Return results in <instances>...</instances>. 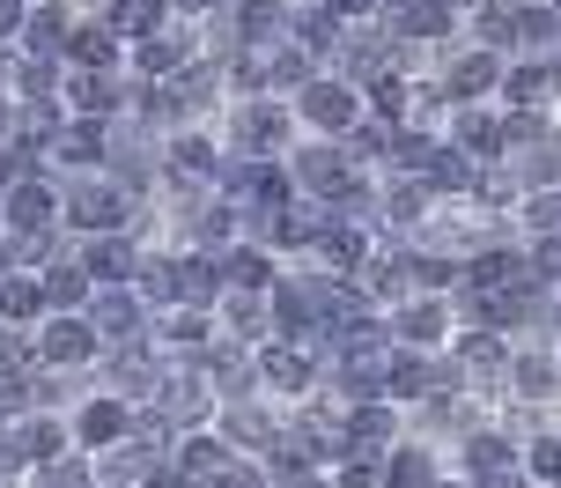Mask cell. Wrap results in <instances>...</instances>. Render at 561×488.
I'll return each mask as SVG.
<instances>
[{"label":"cell","instance_id":"28","mask_svg":"<svg viewBox=\"0 0 561 488\" xmlns=\"http://www.w3.org/2000/svg\"><path fill=\"white\" fill-rule=\"evenodd\" d=\"M280 274V259L274 252H259V245H222V282L229 288H244V296H266Z\"/></svg>","mask_w":561,"mask_h":488},{"label":"cell","instance_id":"42","mask_svg":"<svg viewBox=\"0 0 561 488\" xmlns=\"http://www.w3.org/2000/svg\"><path fill=\"white\" fill-rule=\"evenodd\" d=\"M8 118H15V104H8V89H0V141H8Z\"/></svg>","mask_w":561,"mask_h":488},{"label":"cell","instance_id":"19","mask_svg":"<svg viewBox=\"0 0 561 488\" xmlns=\"http://www.w3.org/2000/svg\"><path fill=\"white\" fill-rule=\"evenodd\" d=\"M75 0H30L23 30H15V53L23 59H67V30H75Z\"/></svg>","mask_w":561,"mask_h":488},{"label":"cell","instance_id":"13","mask_svg":"<svg viewBox=\"0 0 561 488\" xmlns=\"http://www.w3.org/2000/svg\"><path fill=\"white\" fill-rule=\"evenodd\" d=\"M170 97H178V112L193 118V126H215L222 118V104H229V75H222V59H185L178 75H170Z\"/></svg>","mask_w":561,"mask_h":488},{"label":"cell","instance_id":"32","mask_svg":"<svg viewBox=\"0 0 561 488\" xmlns=\"http://www.w3.org/2000/svg\"><path fill=\"white\" fill-rule=\"evenodd\" d=\"M561 45V8L554 0H517V53H554Z\"/></svg>","mask_w":561,"mask_h":488},{"label":"cell","instance_id":"23","mask_svg":"<svg viewBox=\"0 0 561 488\" xmlns=\"http://www.w3.org/2000/svg\"><path fill=\"white\" fill-rule=\"evenodd\" d=\"M222 23H229V37L237 45H280L288 37V0H229L222 8Z\"/></svg>","mask_w":561,"mask_h":488},{"label":"cell","instance_id":"1","mask_svg":"<svg viewBox=\"0 0 561 488\" xmlns=\"http://www.w3.org/2000/svg\"><path fill=\"white\" fill-rule=\"evenodd\" d=\"M140 207H148V201H134V193H126L118 178H104V171L59 178V237H112V230L134 237L140 230Z\"/></svg>","mask_w":561,"mask_h":488},{"label":"cell","instance_id":"16","mask_svg":"<svg viewBox=\"0 0 561 488\" xmlns=\"http://www.w3.org/2000/svg\"><path fill=\"white\" fill-rule=\"evenodd\" d=\"M82 318L96 326V341H104V348H126V341H140V333H148V304H140L126 282H118V288H89Z\"/></svg>","mask_w":561,"mask_h":488},{"label":"cell","instance_id":"7","mask_svg":"<svg viewBox=\"0 0 561 488\" xmlns=\"http://www.w3.org/2000/svg\"><path fill=\"white\" fill-rule=\"evenodd\" d=\"M377 23L392 30L421 67H428V53H444L450 37H458V15H450L444 0H385V15H377Z\"/></svg>","mask_w":561,"mask_h":488},{"label":"cell","instance_id":"20","mask_svg":"<svg viewBox=\"0 0 561 488\" xmlns=\"http://www.w3.org/2000/svg\"><path fill=\"white\" fill-rule=\"evenodd\" d=\"M450 371H458V385H495L510 363V333H488V326H466V333H450Z\"/></svg>","mask_w":561,"mask_h":488},{"label":"cell","instance_id":"4","mask_svg":"<svg viewBox=\"0 0 561 488\" xmlns=\"http://www.w3.org/2000/svg\"><path fill=\"white\" fill-rule=\"evenodd\" d=\"M421 75L436 82L444 104H495V75H503V59L480 53V45H466V37H450L444 53H428Z\"/></svg>","mask_w":561,"mask_h":488},{"label":"cell","instance_id":"15","mask_svg":"<svg viewBox=\"0 0 561 488\" xmlns=\"http://www.w3.org/2000/svg\"><path fill=\"white\" fill-rule=\"evenodd\" d=\"M444 141L458 148V156H473L480 171L488 163H503V112L495 104H450V118H444Z\"/></svg>","mask_w":561,"mask_h":488},{"label":"cell","instance_id":"27","mask_svg":"<svg viewBox=\"0 0 561 488\" xmlns=\"http://www.w3.org/2000/svg\"><path fill=\"white\" fill-rule=\"evenodd\" d=\"M126 59V45H118L112 30L96 23V15H75V30H67V59L59 67H118Z\"/></svg>","mask_w":561,"mask_h":488},{"label":"cell","instance_id":"36","mask_svg":"<svg viewBox=\"0 0 561 488\" xmlns=\"http://www.w3.org/2000/svg\"><path fill=\"white\" fill-rule=\"evenodd\" d=\"M510 459H517V452H510L503 430H466V481H473V474H503Z\"/></svg>","mask_w":561,"mask_h":488},{"label":"cell","instance_id":"30","mask_svg":"<svg viewBox=\"0 0 561 488\" xmlns=\"http://www.w3.org/2000/svg\"><path fill=\"white\" fill-rule=\"evenodd\" d=\"M503 371H510V385H517V393H525L533 407L554 400V348H547V341H539V348H517Z\"/></svg>","mask_w":561,"mask_h":488},{"label":"cell","instance_id":"22","mask_svg":"<svg viewBox=\"0 0 561 488\" xmlns=\"http://www.w3.org/2000/svg\"><path fill=\"white\" fill-rule=\"evenodd\" d=\"M104 355H112V363H104V371H112V393L126 407H148V393H156V385H163V371H170V363H156L148 333H140V341H126V348H104Z\"/></svg>","mask_w":561,"mask_h":488},{"label":"cell","instance_id":"41","mask_svg":"<svg viewBox=\"0 0 561 488\" xmlns=\"http://www.w3.org/2000/svg\"><path fill=\"white\" fill-rule=\"evenodd\" d=\"M140 488H193V481H185V474H178V466L163 459V466H156V474H148V481H140Z\"/></svg>","mask_w":561,"mask_h":488},{"label":"cell","instance_id":"44","mask_svg":"<svg viewBox=\"0 0 561 488\" xmlns=\"http://www.w3.org/2000/svg\"><path fill=\"white\" fill-rule=\"evenodd\" d=\"M436 488H466V481H436Z\"/></svg>","mask_w":561,"mask_h":488},{"label":"cell","instance_id":"12","mask_svg":"<svg viewBox=\"0 0 561 488\" xmlns=\"http://www.w3.org/2000/svg\"><path fill=\"white\" fill-rule=\"evenodd\" d=\"M104 126H112V118H59L53 134H45V171L53 178L104 171Z\"/></svg>","mask_w":561,"mask_h":488},{"label":"cell","instance_id":"31","mask_svg":"<svg viewBox=\"0 0 561 488\" xmlns=\"http://www.w3.org/2000/svg\"><path fill=\"white\" fill-rule=\"evenodd\" d=\"M37 318H45V288H37V274L0 266V326H37Z\"/></svg>","mask_w":561,"mask_h":488},{"label":"cell","instance_id":"38","mask_svg":"<svg viewBox=\"0 0 561 488\" xmlns=\"http://www.w3.org/2000/svg\"><path fill=\"white\" fill-rule=\"evenodd\" d=\"M525 481H539V488L554 481V430H547V422H539V436L525 444Z\"/></svg>","mask_w":561,"mask_h":488},{"label":"cell","instance_id":"24","mask_svg":"<svg viewBox=\"0 0 561 488\" xmlns=\"http://www.w3.org/2000/svg\"><path fill=\"white\" fill-rule=\"evenodd\" d=\"M89 15L112 30L118 45H140V37H156V30L170 23V0H96Z\"/></svg>","mask_w":561,"mask_h":488},{"label":"cell","instance_id":"21","mask_svg":"<svg viewBox=\"0 0 561 488\" xmlns=\"http://www.w3.org/2000/svg\"><path fill=\"white\" fill-rule=\"evenodd\" d=\"M118 436H134V407L118 400V393H96V400H82L75 407V452H112Z\"/></svg>","mask_w":561,"mask_h":488},{"label":"cell","instance_id":"29","mask_svg":"<svg viewBox=\"0 0 561 488\" xmlns=\"http://www.w3.org/2000/svg\"><path fill=\"white\" fill-rule=\"evenodd\" d=\"M288 45H304V53L325 67V59H333V45H340V23L318 8V0H296V8H288Z\"/></svg>","mask_w":561,"mask_h":488},{"label":"cell","instance_id":"8","mask_svg":"<svg viewBox=\"0 0 561 488\" xmlns=\"http://www.w3.org/2000/svg\"><path fill=\"white\" fill-rule=\"evenodd\" d=\"M59 112L67 118H118L126 112V67H59Z\"/></svg>","mask_w":561,"mask_h":488},{"label":"cell","instance_id":"25","mask_svg":"<svg viewBox=\"0 0 561 488\" xmlns=\"http://www.w3.org/2000/svg\"><path fill=\"white\" fill-rule=\"evenodd\" d=\"M222 296H229L222 252H178V304H185V311H215Z\"/></svg>","mask_w":561,"mask_h":488},{"label":"cell","instance_id":"14","mask_svg":"<svg viewBox=\"0 0 561 488\" xmlns=\"http://www.w3.org/2000/svg\"><path fill=\"white\" fill-rule=\"evenodd\" d=\"M414 185L428 193V201H473L480 163H473V156H458V148L436 134V141L421 148V163H414Z\"/></svg>","mask_w":561,"mask_h":488},{"label":"cell","instance_id":"10","mask_svg":"<svg viewBox=\"0 0 561 488\" xmlns=\"http://www.w3.org/2000/svg\"><path fill=\"white\" fill-rule=\"evenodd\" d=\"M252 371H259V385H274L288 400H310V393L325 385V363H318V348H304V341H259Z\"/></svg>","mask_w":561,"mask_h":488},{"label":"cell","instance_id":"37","mask_svg":"<svg viewBox=\"0 0 561 488\" xmlns=\"http://www.w3.org/2000/svg\"><path fill=\"white\" fill-rule=\"evenodd\" d=\"M333 481L340 488H385V452H347Z\"/></svg>","mask_w":561,"mask_h":488},{"label":"cell","instance_id":"9","mask_svg":"<svg viewBox=\"0 0 561 488\" xmlns=\"http://www.w3.org/2000/svg\"><path fill=\"white\" fill-rule=\"evenodd\" d=\"M222 163V141H215V126H170L163 134V171H156V193L170 185H207Z\"/></svg>","mask_w":561,"mask_h":488},{"label":"cell","instance_id":"33","mask_svg":"<svg viewBox=\"0 0 561 488\" xmlns=\"http://www.w3.org/2000/svg\"><path fill=\"white\" fill-rule=\"evenodd\" d=\"M8 104H59V59H15Z\"/></svg>","mask_w":561,"mask_h":488},{"label":"cell","instance_id":"18","mask_svg":"<svg viewBox=\"0 0 561 488\" xmlns=\"http://www.w3.org/2000/svg\"><path fill=\"white\" fill-rule=\"evenodd\" d=\"M67 252H75V266L89 274V288H118V282H134L140 237H126V230H112V237H75Z\"/></svg>","mask_w":561,"mask_h":488},{"label":"cell","instance_id":"34","mask_svg":"<svg viewBox=\"0 0 561 488\" xmlns=\"http://www.w3.org/2000/svg\"><path fill=\"white\" fill-rule=\"evenodd\" d=\"M30 488H96V459L67 444V452H53V459L30 466Z\"/></svg>","mask_w":561,"mask_h":488},{"label":"cell","instance_id":"5","mask_svg":"<svg viewBox=\"0 0 561 488\" xmlns=\"http://www.w3.org/2000/svg\"><path fill=\"white\" fill-rule=\"evenodd\" d=\"M30 341H37V371H53V377H75L104 355V341H96V326L82 311H45L30 326Z\"/></svg>","mask_w":561,"mask_h":488},{"label":"cell","instance_id":"6","mask_svg":"<svg viewBox=\"0 0 561 488\" xmlns=\"http://www.w3.org/2000/svg\"><path fill=\"white\" fill-rule=\"evenodd\" d=\"M561 89V53H517L495 75V112H554Z\"/></svg>","mask_w":561,"mask_h":488},{"label":"cell","instance_id":"35","mask_svg":"<svg viewBox=\"0 0 561 488\" xmlns=\"http://www.w3.org/2000/svg\"><path fill=\"white\" fill-rule=\"evenodd\" d=\"M385 488H436V459L421 444H385Z\"/></svg>","mask_w":561,"mask_h":488},{"label":"cell","instance_id":"39","mask_svg":"<svg viewBox=\"0 0 561 488\" xmlns=\"http://www.w3.org/2000/svg\"><path fill=\"white\" fill-rule=\"evenodd\" d=\"M318 8H325V15H333L340 30H355V23H377V15H385V0H318Z\"/></svg>","mask_w":561,"mask_h":488},{"label":"cell","instance_id":"11","mask_svg":"<svg viewBox=\"0 0 561 488\" xmlns=\"http://www.w3.org/2000/svg\"><path fill=\"white\" fill-rule=\"evenodd\" d=\"M377 318H385L392 348H421V355H436V348L458 333V318H450L444 296H399L392 311H377Z\"/></svg>","mask_w":561,"mask_h":488},{"label":"cell","instance_id":"43","mask_svg":"<svg viewBox=\"0 0 561 488\" xmlns=\"http://www.w3.org/2000/svg\"><path fill=\"white\" fill-rule=\"evenodd\" d=\"M296 488H340V481H318V474H310V481H296Z\"/></svg>","mask_w":561,"mask_h":488},{"label":"cell","instance_id":"26","mask_svg":"<svg viewBox=\"0 0 561 488\" xmlns=\"http://www.w3.org/2000/svg\"><path fill=\"white\" fill-rule=\"evenodd\" d=\"M37 288H45V311H82L89 304V274L75 266V252H53L37 266Z\"/></svg>","mask_w":561,"mask_h":488},{"label":"cell","instance_id":"40","mask_svg":"<svg viewBox=\"0 0 561 488\" xmlns=\"http://www.w3.org/2000/svg\"><path fill=\"white\" fill-rule=\"evenodd\" d=\"M30 0H0V45H15V30H23Z\"/></svg>","mask_w":561,"mask_h":488},{"label":"cell","instance_id":"2","mask_svg":"<svg viewBox=\"0 0 561 488\" xmlns=\"http://www.w3.org/2000/svg\"><path fill=\"white\" fill-rule=\"evenodd\" d=\"M215 141H222V156H266V163H280L296 148L288 97H229L222 118H215Z\"/></svg>","mask_w":561,"mask_h":488},{"label":"cell","instance_id":"3","mask_svg":"<svg viewBox=\"0 0 561 488\" xmlns=\"http://www.w3.org/2000/svg\"><path fill=\"white\" fill-rule=\"evenodd\" d=\"M288 118H296V134H318V141H347V126L363 118V89H347L340 75H310L296 97H288Z\"/></svg>","mask_w":561,"mask_h":488},{"label":"cell","instance_id":"17","mask_svg":"<svg viewBox=\"0 0 561 488\" xmlns=\"http://www.w3.org/2000/svg\"><path fill=\"white\" fill-rule=\"evenodd\" d=\"M0 230H59V178L53 171L15 178L0 193Z\"/></svg>","mask_w":561,"mask_h":488}]
</instances>
